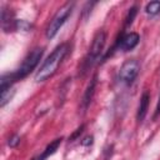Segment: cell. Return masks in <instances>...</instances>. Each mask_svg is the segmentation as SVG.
<instances>
[{"mask_svg":"<svg viewBox=\"0 0 160 160\" xmlns=\"http://www.w3.org/2000/svg\"><path fill=\"white\" fill-rule=\"evenodd\" d=\"M68 51H69V44L66 42H62L59 46H56L52 50V52L46 58V60H44L40 69L35 74V81L40 82V81H45L49 78H51L56 72L59 65L64 60Z\"/></svg>","mask_w":160,"mask_h":160,"instance_id":"6da1fadb","label":"cell"},{"mask_svg":"<svg viewBox=\"0 0 160 160\" xmlns=\"http://www.w3.org/2000/svg\"><path fill=\"white\" fill-rule=\"evenodd\" d=\"M105 41H106V34L104 30H99L94 39H92V42H91V46L89 49V52L88 55L85 56L84 61H82V65H81V74H85L100 58L102 50H104V46H105Z\"/></svg>","mask_w":160,"mask_h":160,"instance_id":"7a4b0ae2","label":"cell"},{"mask_svg":"<svg viewBox=\"0 0 160 160\" xmlns=\"http://www.w3.org/2000/svg\"><path fill=\"white\" fill-rule=\"evenodd\" d=\"M42 54H44V49H42V48H36V49H34L31 52H29L28 56L24 59L22 64L20 65V68H19L15 72H11V74H10V78H11V80H12V82L26 78V76L38 66L39 61L41 60Z\"/></svg>","mask_w":160,"mask_h":160,"instance_id":"3957f363","label":"cell"},{"mask_svg":"<svg viewBox=\"0 0 160 160\" xmlns=\"http://www.w3.org/2000/svg\"><path fill=\"white\" fill-rule=\"evenodd\" d=\"M75 6L74 1H68L66 4H64L54 15V18L51 19V21L49 22L48 28H46V38L48 39H52L55 38V35L59 32V30L61 29V26L66 22V20L70 18L72 9Z\"/></svg>","mask_w":160,"mask_h":160,"instance_id":"277c9868","label":"cell"},{"mask_svg":"<svg viewBox=\"0 0 160 160\" xmlns=\"http://www.w3.org/2000/svg\"><path fill=\"white\" fill-rule=\"evenodd\" d=\"M140 71V64L138 60L135 59H130L126 60L119 70V80L120 82L125 84V85H130L134 82V80L136 79V76L139 75Z\"/></svg>","mask_w":160,"mask_h":160,"instance_id":"5b68a950","label":"cell"},{"mask_svg":"<svg viewBox=\"0 0 160 160\" xmlns=\"http://www.w3.org/2000/svg\"><path fill=\"white\" fill-rule=\"evenodd\" d=\"M96 84H98V75L95 74V75L91 78V80L89 81V84H88V86H86V90H85V92H84V95H82V99H81V109H82L84 112L86 111V109L89 108V105H90V102H91V100H92V98H94Z\"/></svg>","mask_w":160,"mask_h":160,"instance_id":"8992f818","label":"cell"},{"mask_svg":"<svg viewBox=\"0 0 160 160\" xmlns=\"http://www.w3.org/2000/svg\"><path fill=\"white\" fill-rule=\"evenodd\" d=\"M149 101H150V94L148 91H144L140 99V104L138 108V112H136V120L138 121H142L148 114V108H149Z\"/></svg>","mask_w":160,"mask_h":160,"instance_id":"52a82bcc","label":"cell"},{"mask_svg":"<svg viewBox=\"0 0 160 160\" xmlns=\"http://www.w3.org/2000/svg\"><path fill=\"white\" fill-rule=\"evenodd\" d=\"M61 138L60 139H55L54 141H51L46 148H45V150L41 152V155L39 156V159L38 160H45V159H48L50 155H52L56 150H58V148L60 146V144H61Z\"/></svg>","mask_w":160,"mask_h":160,"instance_id":"ba28073f","label":"cell"},{"mask_svg":"<svg viewBox=\"0 0 160 160\" xmlns=\"http://www.w3.org/2000/svg\"><path fill=\"white\" fill-rule=\"evenodd\" d=\"M15 94V90L12 89V86H9V88H5V89H1V95H0V106L4 108L14 96Z\"/></svg>","mask_w":160,"mask_h":160,"instance_id":"9c48e42d","label":"cell"},{"mask_svg":"<svg viewBox=\"0 0 160 160\" xmlns=\"http://www.w3.org/2000/svg\"><path fill=\"white\" fill-rule=\"evenodd\" d=\"M145 11L150 16H155L160 14V1H150L145 6Z\"/></svg>","mask_w":160,"mask_h":160,"instance_id":"30bf717a","label":"cell"},{"mask_svg":"<svg viewBox=\"0 0 160 160\" xmlns=\"http://www.w3.org/2000/svg\"><path fill=\"white\" fill-rule=\"evenodd\" d=\"M136 14H138V6H131V8L129 9L128 15H126V19H125V28H129V26L132 24V21H134V19H135Z\"/></svg>","mask_w":160,"mask_h":160,"instance_id":"8fae6325","label":"cell"},{"mask_svg":"<svg viewBox=\"0 0 160 160\" xmlns=\"http://www.w3.org/2000/svg\"><path fill=\"white\" fill-rule=\"evenodd\" d=\"M15 29L16 30H22V31H29L31 29V24H29L25 20H16L15 22Z\"/></svg>","mask_w":160,"mask_h":160,"instance_id":"7c38bea8","label":"cell"},{"mask_svg":"<svg viewBox=\"0 0 160 160\" xmlns=\"http://www.w3.org/2000/svg\"><path fill=\"white\" fill-rule=\"evenodd\" d=\"M19 142H20V136H19V135H14V136H11V138L9 139V141H8V144H9L10 148H15V146H18Z\"/></svg>","mask_w":160,"mask_h":160,"instance_id":"4fadbf2b","label":"cell"},{"mask_svg":"<svg viewBox=\"0 0 160 160\" xmlns=\"http://www.w3.org/2000/svg\"><path fill=\"white\" fill-rule=\"evenodd\" d=\"M92 142H94V138L91 135H88L81 140V145H84V146H90Z\"/></svg>","mask_w":160,"mask_h":160,"instance_id":"5bb4252c","label":"cell"},{"mask_svg":"<svg viewBox=\"0 0 160 160\" xmlns=\"http://www.w3.org/2000/svg\"><path fill=\"white\" fill-rule=\"evenodd\" d=\"M84 128H85V125H84V124H82L80 128H78V129H76V131H75V132H74V134L70 136V139H69V140H71V141H72V140H75V139H76V138H78V136H79V135L82 132Z\"/></svg>","mask_w":160,"mask_h":160,"instance_id":"9a60e30c","label":"cell"},{"mask_svg":"<svg viewBox=\"0 0 160 160\" xmlns=\"http://www.w3.org/2000/svg\"><path fill=\"white\" fill-rule=\"evenodd\" d=\"M159 115H160V95H159V101H158V105H156V109H155V112H154L152 119L155 120V119H156Z\"/></svg>","mask_w":160,"mask_h":160,"instance_id":"2e32d148","label":"cell"}]
</instances>
